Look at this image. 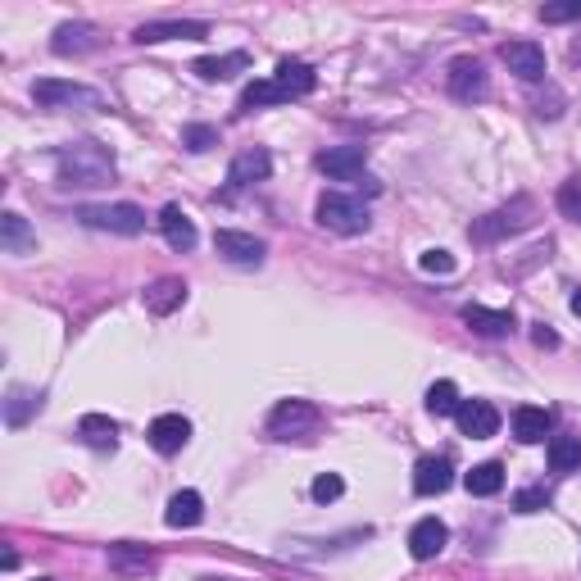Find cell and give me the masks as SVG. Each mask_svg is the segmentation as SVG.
<instances>
[{"instance_id":"1","label":"cell","mask_w":581,"mask_h":581,"mask_svg":"<svg viewBox=\"0 0 581 581\" xmlns=\"http://www.w3.org/2000/svg\"><path fill=\"white\" fill-rule=\"evenodd\" d=\"M60 164V187L73 191V187H105L114 182V150L100 146V141H73L55 155Z\"/></svg>"},{"instance_id":"2","label":"cell","mask_w":581,"mask_h":581,"mask_svg":"<svg viewBox=\"0 0 581 581\" xmlns=\"http://www.w3.org/2000/svg\"><path fill=\"white\" fill-rule=\"evenodd\" d=\"M532 218H536V205L527 196H518V200H509V205L491 209L486 218H477V223L468 227V237H473L477 246H495V241L513 237V232H522V227H532Z\"/></svg>"},{"instance_id":"3","label":"cell","mask_w":581,"mask_h":581,"mask_svg":"<svg viewBox=\"0 0 581 581\" xmlns=\"http://www.w3.org/2000/svg\"><path fill=\"white\" fill-rule=\"evenodd\" d=\"M318 427H323V414H318L314 400H282L268 414V436L273 441H314Z\"/></svg>"},{"instance_id":"4","label":"cell","mask_w":581,"mask_h":581,"mask_svg":"<svg viewBox=\"0 0 581 581\" xmlns=\"http://www.w3.org/2000/svg\"><path fill=\"white\" fill-rule=\"evenodd\" d=\"M73 218L82 227H96V232H114V237H141L146 232V209L128 205V200H119V205H82Z\"/></svg>"},{"instance_id":"5","label":"cell","mask_w":581,"mask_h":581,"mask_svg":"<svg viewBox=\"0 0 581 581\" xmlns=\"http://www.w3.org/2000/svg\"><path fill=\"white\" fill-rule=\"evenodd\" d=\"M32 100L46 109H109V100L96 87H82V82H60V78H41L32 82Z\"/></svg>"},{"instance_id":"6","label":"cell","mask_w":581,"mask_h":581,"mask_svg":"<svg viewBox=\"0 0 581 581\" xmlns=\"http://www.w3.org/2000/svg\"><path fill=\"white\" fill-rule=\"evenodd\" d=\"M318 223L327 227V232H341V237H359V232H368V205L355 196H336V191H327L323 200H318Z\"/></svg>"},{"instance_id":"7","label":"cell","mask_w":581,"mask_h":581,"mask_svg":"<svg viewBox=\"0 0 581 581\" xmlns=\"http://www.w3.org/2000/svg\"><path fill=\"white\" fill-rule=\"evenodd\" d=\"M214 250L227 259V264H241V268H259L268 255V246L250 232H237V227H218L214 232Z\"/></svg>"},{"instance_id":"8","label":"cell","mask_w":581,"mask_h":581,"mask_svg":"<svg viewBox=\"0 0 581 581\" xmlns=\"http://www.w3.org/2000/svg\"><path fill=\"white\" fill-rule=\"evenodd\" d=\"M364 164H368V146H332L318 155V168L332 182H364L368 178Z\"/></svg>"},{"instance_id":"9","label":"cell","mask_w":581,"mask_h":581,"mask_svg":"<svg viewBox=\"0 0 581 581\" xmlns=\"http://www.w3.org/2000/svg\"><path fill=\"white\" fill-rule=\"evenodd\" d=\"M445 87H450V96L463 100V105L482 100V96H486V69H482V60H473V55L454 60L450 73H445Z\"/></svg>"},{"instance_id":"10","label":"cell","mask_w":581,"mask_h":581,"mask_svg":"<svg viewBox=\"0 0 581 581\" xmlns=\"http://www.w3.org/2000/svg\"><path fill=\"white\" fill-rule=\"evenodd\" d=\"M500 60L509 64V73H518L522 82H541L545 78V50L536 41H504Z\"/></svg>"},{"instance_id":"11","label":"cell","mask_w":581,"mask_h":581,"mask_svg":"<svg viewBox=\"0 0 581 581\" xmlns=\"http://www.w3.org/2000/svg\"><path fill=\"white\" fill-rule=\"evenodd\" d=\"M454 418H459V432L473 436V441H486V436L500 432V409L491 400H463Z\"/></svg>"},{"instance_id":"12","label":"cell","mask_w":581,"mask_h":581,"mask_svg":"<svg viewBox=\"0 0 581 581\" xmlns=\"http://www.w3.org/2000/svg\"><path fill=\"white\" fill-rule=\"evenodd\" d=\"M173 37H182V41H196V37H209V23H196V19H168V23H141L137 32H132V41L137 46H159V41H173Z\"/></svg>"},{"instance_id":"13","label":"cell","mask_w":581,"mask_h":581,"mask_svg":"<svg viewBox=\"0 0 581 581\" xmlns=\"http://www.w3.org/2000/svg\"><path fill=\"white\" fill-rule=\"evenodd\" d=\"M268 173H273V155H268L264 146H250V150H241V155L232 159L227 182L241 191V187H255V182H268Z\"/></svg>"},{"instance_id":"14","label":"cell","mask_w":581,"mask_h":581,"mask_svg":"<svg viewBox=\"0 0 581 581\" xmlns=\"http://www.w3.org/2000/svg\"><path fill=\"white\" fill-rule=\"evenodd\" d=\"M50 50H55V55H91V50H100V28L96 23H82V19L60 23Z\"/></svg>"},{"instance_id":"15","label":"cell","mask_w":581,"mask_h":581,"mask_svg":"<svg viewBox=\"0 0 581 581\" xmlns=\"http://www.w3.org/2000/svg\"><path fill=\"white\" fill-rule=\"evenodd\" d=\"M454 486V463L445 459V454H427V459H418L414 468V491L418 495H445Z\"/></svg>"},{"instance_id":"16","label":"cell","mask_w":581,"mask_h":581,"mask_svg":"<svg viewBox=\"0 0 581 581\" xmlns=\"http://www.w3.org/2000/svg\"><path fill=\"white\" fill-rule=\"evenodd\" d=\"M450 545V527H445L441 518H423V522H414V532H409V554H414L418 563H427V559H436V554Z\"/></svg>"},{"instance_id":"17","label":"cell","mask_w":581,"mask_h":581,"mask_svg":"<svg viewBox=\"0 0 581 581\" xmlns=\"http://www.w3.org/2000/svg\"><path fill=\"white\" fill-rule=\"evenodd\" d=\"M146 441L155 445L159 454H178L182 445L191 441V423H187V418H182V414H159L155 423H150Z\"/></svg>"},{"instance_id":"18","label":"cell","mask_w":581,"mask_h":581,"mask_svg":"<svg viewBox=\"0 0 581 581\" xmlns=\"http://www.w3.org/2000/svg\"><path fill=\"white\" fill-rule=\"evenodd\" d=\"M550 432H554L550 409H541V404H522V409H513V436H518L522 445H541Z\"/></svg>"},{"instance_id":"19","label":"cell","mask_w":581,"mask_h":581,"mask_svg":"<svg viewBox=\"0 0 581 581\" xmlns=\"http://www.w3.org/2000/svg\"><path fill=\"white\" fill-rule=\"evenodd\" d=\"M159 232H164V241L173 250H182V255H187V250H196V223H191L187 214H182V205H164L159 209Z\"/></svg>"},{"instance_id":"20","label":"cell","mask_w":581,"mask_h":581,"mask_svg":"<svg viewBox=\"0 0 581 581\" xmlns=\"http://www.w3.org/2000/svg\"><path fill=\"white\" fill-rule=\"evenodd\" d=\"M182 300H187V282L182 277H159L155 286H146V309L155 318H168L173 309H182Z\"/></svg>"},{"instance_id":"21","label":"cell","mask_w":581,"mask_h":581,"mask_svg":"<svg viewBox=\"0 0 581 581\" xmlns=\"http://www.w3.org/2000/svg\"><path fill=\"white\" fill-rule=\"evenodd\" d=\"M463 323L473 327L477 336H509L513 314L509 309H486V305H463Z\"/></svg>"},{"instance_id":"22","label":"cell","mask_w":581,"mask_h":581,"mask_svg":"<svg viewBox=\"0 0 581 581\" xmlns=\"http://www.w3.org/2000/svg\"><path fill=\"white\" fill-rule=\"evenodd\" d=\"M109 568L119 577H146L155 568V554L146 545H109Z\"/></svg>"},{"instance_id":"23","label":"cell","mask_w":581,"mask_h":581,"mask_svg":"<svg viewBox=\"0 0 581 581\" xmlns=\"http://www.w3.org/2000/svg\"><path fill=\"white\" fill-rule=\"evenodd\" d=\"M246 50H232V55H200L196 64H191V73L196 78H205V82H227L232 73H241L246 69Z\"/></svg>"},{"instance_id":"24","label":"cell","mask_w":581,"mask_h":581,"mask_svg":"<svg viewBox=\"0 0 581 581\" xmlns=\"http://www.w3.org/2000/svg\"><path fill=\"white\" fill-rule=\"evenodd\" d=\"M273 82L296 100V96H309V91L318 87V73L309 69V64H300V60H282V64H277V73H273Z\"/></svg>"},{"instance_id":"25","label":"cell","mask_w":581,"mask_h":581,"mask_svg":"<svg viewBox=\"0 0 581 581\" xmlns=\"http://www.w3.org/2000/svg\"><path fill=\"white\" fill-rule=\"evenodd\" d=\"M37 414H41V391L10 386V395H5V423H10V427H28Z\"/></svg>"},{"instance_id":"26","label":"cell","mask_w":581,"mask_h":581,"mask_svg":"<svg viewBox=\"0 0 581 581\" xmlns=\"http://www.w3.org/2000/svg\"><path fill=\"white\" fill-rule=\"evenodd\" d=\"M78 436L91 445V450H114V445H119V427H114V418H105V414H82Z\"/></svg>"},{"instance_id":"27","label":"cell","mask_w":581,"mask_h":581,"mask_svg":"<svg viewBox=\"0 0 581 581\" xmlns=\"http://www.w3.org/2000/svg\"><path fill=\"white\" fill-rule=\"evenodd\" d=\"M200 518H205V500H200V491H178L164 509L168 527H196Z\"/></svg>"},{"instance_id":"28","label":"cell","mask_w":581,"mask_h":581,"mask_svg":"<svg viewBox=\"0 0 581 581\" xmlns=\"http://www.w3.org/2000/svg\"><path fill=\"white\" fill-rule=\"evenodd\" d=\"M0 246L14 250V255H23V250H37V237H32V227L23 214H0Z\"/></svg>"},{"instance_id":"29","label":"cell","mask_w":581,"mask_h":581,"mask_svg":"<svg viewBox=\"0 0 581 581\" xmlns=\"http://www.w3.org/2000/svg\"><path fill=\"white\" fill-rule=\"evenodd\" d=\"M463 486H468V495H477V500H486V495H500L504 468H500V463H477L473 473L463 477Z\"/></svg>"},{"instance_id":"30","label":"cell","mask_w":581,"mask_h":581,"mask_svg":"<svg viewBox=\"0 0 581 581\" xmlns=\"http://www.w3.org/2000/svg\"><path fill=\"white\" fill-rule=\"evenodd\" d=\"M550 468L554 473H577L581 468V436H550Z\"/></svg>"},{"instance_id":"31","label":"cell","mask_w":581,"mask_h":581,"mask_svg":"<svg viewBox=\"0 0 581 581\" xmlns=\"http://www.w3.org/2000/svg\"><path fill=\"white\" fill-rule=\"evenodd\" d=\"M459 386L454 382H432L427 386V414H436V418H450V414H459Z\"/></svg>"},{"instance_id":"32","label":"cell","mask_w":581,"mask_h":581,"mask_svg":"<svg viewBox=\"0 0 581 581\" xmlns=\"http://www.w3.org/2000/svg\"><path fill=\"white\" fill-rule=\"evenodd\" d=\"M182 146H187L191 155H205V150L218 146V128H209V123H187V128H182Z\"/></svg>"},{"instance_id":"33","label":"cell","mask_w":581,"mask_h":581,"mask_svg":"<svg viewBox=\"0 0 581 581\" xmlns=\"http://www.w3.org/2000/svg\"><path fill=\"white\" fill-rule=\"evenodd\" d=\"M559 214L572 218V223H581V178H568L559 187Z\"/></svg>"},{"instance_id":"34","label":"cell","mask_w":581,"mask_h":581,"mask_svg":"<svg viewBox=\"0 0 581 581\" xmlns=\"http://www.w3.org/2000/svg\"><path fill=\"white\" fill-rule=\"evenodd\" d=\"M545 504H550V491H545V486H527V491L513 495V509L518 513H541Z\"/></svg>"},{"instance_id":"35","label":"cell","mask_w":581,"mask_h":581,"mask_svg":"<svg viewBox=\"0 0 581 581\" xmlns=\"http://www.w3.org/2000/svg\"><path fill=\"white\" fill-rule=\"evenodd\" d=\"M418 268H423V273L445 277V273H454V255H450V250H423V255H418Z\"/></svg>"},{"instance_id":"36","label":"cell","mask_w":581,"mask_h":581,"mask_svg":"<svg viewBox=\"0 0 581 581\" xmlns=\"http://www.w3.org/2000/svg\"><path fill=\"white\" fill-rule=\"evenodd\" d=\"M345 495V482L336 473H323V477H314V500L318 504H332V500H341Z\"/></svg>"},{"instance_id":"37","label":"cell","mask_w":581,"mask_h":581,"mask_svg":"<svg viewBox=\"0 0 581 581\" xmlns=\"http://www.w3.org/2000/svg\"><path fill=\"white\" fill-rule=\"evenodd\" d=\"M541 19L545 23H577L581 19V0H559V5H545Z\"/></svg>"},{"instance_id":"38","label":"cell","mask_w":581,"mask_h":581,"mask_svg":"<svg viewBox=\"0 0 581 581\" xmlns=\"http://www.w3.org/2000/svg\"><path fill=\"white\" fill-rule=\"evenodd\" d=\"M532 341L541 345V350H554V345H559V336H554L545 323H536V327H532Z\"/></svg>"},{"instance_id":"39","label":"cell","mask_w":581,"mask_h":581,"mask_svg":"<svg viewBox=\"0 0 581 581\" xmlns=\"http://www.w3.org/2000/svg\"><path fill=\"white\" fill-rule=\"evenodd\" d=\"M572 314L581 318V291H572Z\"/></svg>"},{"instance_id":"40","label":"cell","mask_w":581,"mask_h":581,"mask_svg":"<svg viewBox=\"0 0 581 581\" xmlns=\"http://www.w3.org/2000/svg\"><path fill=\"white\" fill-rule=\"evenodd\" d=\"M41 581H50V577H41Z\"/></svg>"}]
</instances>
